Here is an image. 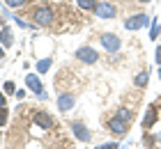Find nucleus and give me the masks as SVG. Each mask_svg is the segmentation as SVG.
<instances>
[{
  "label": "nucleus",
  "mask_w": 161,
  "mask_h": 149,
  "mask_svg": "<svg viewBox=\"0 0 161 149\" xmlns=\"http://www.w3.org/2000/svg\"><path fill=\"white\" fill-rule=\"evenodd\" d=\"M25 85L30 87L39 99H46V94H44V85H42V80H39L37 73H28V76H25Z\"/></svg>",
  "instance_id": "obj_7"
},
{
  "label": "nucleus",
  "mask_w": 161,
  "mask_h": 149,
  "mask_svg": "<svg viewBox=\"0 0 161 149\" xmlns=\"http://www.w3.org/2000/svg\"><path fill=\"white\" fill-rule=\"evenodd\" d=\"M76 5L80 7V9H94V7H97L94 0H76Z\"/></svg>",
  "instance_id": "obj_16"
},
{
  "label": "nucleus",
  "mask_w": 161,
  "mask_h": 149,
  "mask_svg": "<svg viewBox=\"0 0 161 149\" xmlns=\"http://www.w3.org/2000/svg\"><path fill=\"white\" fill-rule=\"evenodd\" d=\"M108 131H111L113 136H118V138H124L127 131H129V122H124V119H120L118 115H115L111 122H108Z\"/></svg>",
  "instance_id": "obj_5"
},
{
  "label": "nucleus",
  "mask_w": 161,
  "mask_h": 149,
  "mask_svg": "<svg viewBox=\"0 0 161 149\" xmlns=\"http://www.w3.org/2000/svg\"><path fill=\"white\" fill-rule=\"evenodd\" d=\"M154 122H157V108L150 106L147 113H145V117H143V129H152V126H154Z\"/></svg>",
  "instance_id": "obj_11"
},
{
  "label": "nucleus",
  "mask_w": 161,
  "mask_h": 149,
  "mask_svg": "<svg viewBox=\"0 0 161 149\" xmlns=\"http://www.w3.org/2000/svg\"><path fill=\"white\" fill-rule=\"evenodd\" d=\"M159 78H161V69H159Z\"/></svg>",
  "instance_id": "obj_26"
},
{
  "label": "nucleus",
  "mask_w": 161,
  "mask_h": 149,
  "mask_svg": "<svg viewBox=\"0 0 161 149\" xmlns=\"http://www.w3.org/2000/svg\"><path fill=\"white\" fill-rule=\"evenodd\" d=\"M76 60L83 64H94L99 60V53L92 46H80V48H76Z\"/></svg>",
  "instance_id": "obj_2"
},
{
  "label": "nucleus",
  "mask_w": 161,
  "mask_h": 149,
  "mask_svg": "<svg viewBox=\"0 0 161 149\" xmlns=\"http://www.w3.org/2000/svg\"><path fill=\"white\" fill-rule=\"evenodd\" d=\"M69 126H71V133H74V136H76V138L80 140V142H90L92 133L85 129V124H83V122H71Z\"/></svg>",
  "instance_id": "obj_9"
},
{
  "label": "nucleus",
  "mask_w": 161,
  "mask_h": 149,
  "mask_svg": "<svg viewBox=\"0 0 161 149\" xmlns=\"http://www.w3.org/2000/svg\"><path fill=\"white\" fill-rule=\"evenodd\" d=\"M138 3H152V0H138Z\"/></svg>",
  "instance_id": "obj_25"
},
{
  "label": "nucleus",
  "mask_w": 161,
  "mask_h": 149,
  "mask_svg": "<svg viewBox=\"0 0 161 149\" xmlns=\"http://www.w3.org/2000/svg\"><path fill=\"white\" fill-rule=\"evenodd\" d=\"M32 19H35V23H37V25L46 28V25H51V23H53V19H55V12L51 9V7L42 5V7H37V9L32 12Z\"/></svg>",
  "instance_id": "obj_1"
},
{
  "label": "nucleus",
  "mask_w": 161,
  "mask_h": 149,
  "mask_svg": "<svg viewBox=\"0 0 161 149\" xmlns=\"http://www.w3.org/2000/svg\"><path fill=\"white\" fill-rule=\"evenodd\" d=\"M94 14H97L99 19H115V14H118V9H115L113 3H108V0H101V3H97V7H94Z\"/></svg>",
  "instance_id": "obj_4"
},
{
  "label": "nucleus",
  "mask_w": 161,
  "mask_h": 149,
  "mask_svg": "<svg viewBox=\"0 0 161 149\" xmlns=\"http://www.w3.org/2000/svg\"><path fill=\"white\" fill-rule=\"evenodd\" d=\"M35 124L39 126V129H46V131H51L53 129V117H51L46 110H37V113H35Z\"/></svg>",
  "instance_id": "obj_10"
},
{
  "label": "nucleus",
  "mask_w": 161,
  "mask_h": 149,
  "mask_svg": "<svg viewBox=\"0 0 161 149\" xmlns=\"http://www.w3.org/2000/svg\"><path fill=\"white\" fill-rule=\"evenodd\" d=\"M74 106H76V96H74V94L62 92L60 96H58V110H62V113H69Z\"/></svg>",
  "instance_id": "obj_8"
},
{
  "label": "nucleus",
  "mask_w": 161,
  "mask_h": 149,
  "mask_svg": "<svg viewBox=\"0 0 161 149\" xmlns=\"http://www.w3.org/2000/svg\"><path fill=\"white\" fill-rule=\"evenodd\" d=\"M0 41H3V48H9L12 44H14V37H12V30L9 28L0 30Z\"/></svg>",
  "instance_id": "obj_12"
},
{
  "label": "nucleus",
  "mask_w": 161,
  "mask_h": 149,
  "mask_svg": "<svg viewBox=\"0 0 161 149\" xmlns=\"http://www.w3.org/2000/svg\"><path fill=\"white\" fill-rule=\"evenodd\" d=\"M5 5H7V7H12V9H16V7L25 5V0H5Z\"/></svg>",
  "instance_id": "obj_19"
},
{
  "label": "nucleus",
  "mask_w": 161,
  "mask_h": 149,
  "mask_svg": "<svg viewBox=\"0 0 161 149\" xmlns=\"http://www.w3.org/2000/svg\"><path fill=\"white\" fill-rule=\"evenodd\" d=\"M159 32H161V28L157 25V21H152V30H150V39H157V37H159Z\"/></svg>",
  "instance_id": "obj_18"
},
{
  "label": "nucleus",
  "mask_w": 161,
  "mask_h": 149,
  "mask_svg": "<svg viewBox=\"0 0 161 149\" xmlns=\"http://www.w3.org/2000/svg\"><path fill=\"white\" fill-rule=\"evenodd\" d=\"M5 103H7V99H5V94L0 92V108H5Z\"/></svg>",
  "instance_id": "obj_23"
},
{
  "label": "nucleus",
  "mask_w": 161,
  "mask_h": 149,
  "mask_svg": "<svg viewBox=\"0 0 161 149\" xmlns=\"http://www.w3.org/2000/svg\"><path fill=\"white\" fill-rule=\"evenodd\" d=\"M7 119H9V110H7V106H5V108H0V129L7 124Z\"/></svg>",
  "instance_id": "obj_17"
},
{
  "label": "nucleus",
  "mask_w": 161,
  "mask_h": 149,
  "mask_svg": "<svg viewBox=\"0 0 161 149\" xmlns=\"http://www.w3.org/2000/svg\"><path fill=\"white\" fill-rule=\"evenodd\" d=\"M118 117L124 119V122H134V110H129V108H120Z\"/></svg>",
  "instance_id": "obj_14"
},
{
  "label": "nucleus",
  "mask_w": 161,
  "mask_h": 149,
  "mask_svg": "<svg viewBox=\"0 0 161 149\" xmlns=\"http://www.w3.org/2000/svg\"><path fill=\"white\" fill-rule=\"evenodd\" d=\"M154 19H150L147 14H136V16H129L127 21H124V28L127 30H141L145 25H150Z\"/></svg>",
  "instance_id": "obj_3"
},
{
  "label": "nucleus",
  "mask_w": 161,
  "mask_h": 149,
  "mask_svg": "<svg viewBox=\"0 0 161 149\" xmlns=\"http://www.w3.org/2000/svg\"><path fill=\"white\" fill-rule=\"evenodd\" d=\"M101 44H104V48L108 51V53H118V51L122 48V41H120V37H118V35H111V32L101 35Z\"/></svg>",
  "instance_id": "obj_6"
},
{
  "label": "nucleus",
  "mask_w": 161,
  "mask_h": 149,
  "mask_svg": "<svg viewBox=\"0 0 161 149\" xmlns=\"http://www.w3.org/2000/svg\"><path fill=\"white\" fill-rule=\"evenodd\" d=\"M5 92H7V94H12V92L16 94V85H14L12 80H7V83H5Z\"/></svg>",
  "instance_id": "obj_20"
},
{
  "label": "nucleus",
  "mask_w": 161,
  "mask_h": 149,
  "mask_svg": "<svg viewBox=\"0 0 161 149\" xmlns=\"http://www.w3.org/2000/svg\"><path fill=\"white\" fill-rule=\"evenodd\" d=\"M147 83H150V73H147V71H141V73L134 78V85H136V87H145Z\"/></svg>",
  "instance_id": "obj_13"
},
{
  "label": "nucleus",
  "mask_w": 161,
  "mask_h": 149,
  "mask_svg": "<svg viewBox=\"0 0 161 149\" xmlns=\"http://www.w3.org/2000/svg\"><path fill=\"white\" fill-rule=\"evenodd\" d=\"M99 149H118V145H115V142H106V145H101Z\"/></svg>",
  "instance_id": "obj_21"
},
{
  "label": "nucleus",
  "mask_w": 161,
  "mask_h": 149,
  "mask_svg": "<svg viewBox=\"0 0 161 149\" xmlns=\"http://www.w3.org/2000/svg\"><path fill=\"white\" fill-rule=\"evenodd\" d=\"M5 57V48H0V60H3Z\"/></svg>",
  "instance_id": "obj_24"
},
{
  "label": "nucleus",
  "mask_w": 161,
  "mask_h": 149,
  "mask_svg": "<svg viewBox=\"0 0 161 149\" xmlns=\"http://www.w3.org/2000/svg\"><path fill=\"white\" fill-rule=\"evenodd\" d=\"M48 69H51V57H44L42 62H37V71L39 73H46Z\"/></svg>",
  "instance_id": "obj_15"
},
{
  "label": "nucleus",
  "mask_w": 161,
  "mask_h": 149,
  "mask_svg": "<svg viewBox=\"0 0 161 149\" xmlns=\"http://www.w3.org/2000/svg\"><path fill=\"white\" fill-rule=\"evenodd\" d=\"M154 60H157V62H159V64H161V46H159V48H157V53H154Z\"/></svg>",
  "instance_id": "obj_22"
}]
</instances>
